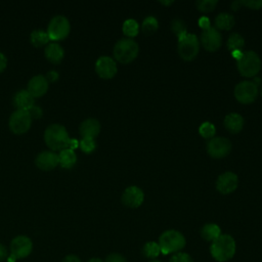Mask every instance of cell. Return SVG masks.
I'll return each mask as SVG.
<instances>
[{
  "label": "cell",
  "mask_w": 262,
  "mask_h": 262,
  "mask_svg": "<svg viewBox=\"0 0 262 262\" xmlns=\"http://www.w3.org/2000/svg\"><path fill=\"white\" fill-rule=\"evenodd\" d=\"M7 257H8L7 248L3 244H0V262L6 260Z\"/></svg>",
  "instance_id": "obj_38"
},
{
  "label": "cell",
  "mask_w": 262,
  "mask_h": 262,
  "mask_svg": "<svg viewBox=\"0 0 262 262\" xmlns=\"http://www.w3.org/2000/svg\"><path fill=\"white\" fill-rule=\"evenodd\" d=\"M221 235V229L217 224L208 223L201 228V236L208 242H213Z\"/></svg>",
  "instance_id": "obj_23"
},
{
  "label": "cell",
  "mask_w": 262,
  "mask_h": 262,
  "mask_svg": "<svg viewBox=\"0 0 262 262\" xmlns=\"http://www.w3.org/2000/svg\"><path fill=\"white\" fill-rule=\"evenodd\" d=\"M142 253L147 258H157L161 253L160 246H159L158 243L148 242L143 246Z\"/></svg>",
  "instance_id": "obj_29"
},
{
  "label": "cell",
  "mask_w": 262,
  "mask_h": 262,
  "mask_svg": "<svg viewBox=\"0 0 262 262\" xmlns=\"http://www.w3.org/2000/svg\"><path fill=\"white\" fill-rule=\"evenodd\" d=\"M258 95V87L254 82L243 81L234 88V97L244 104L252 103Z\"/></svg>",
  "instance_id": "obj_10"
},
{
  "label": "cell",
  "mask_w": 262,
  "mask_h": 262,
  "mask_svg": "<svg viewBox=\"0 0 262 262\" xmlns=\"http://www.w3.org/2000/svg\"><path fill=\"white\" fill-rule=\"evenodd\" d=\"M62 262H82V261H81L80 258H79L78 256H76V255H68V256H66V257L63 258Z\"/></svg>",
  "instance_id": "obj_42"
},
{
  "label": "cell",
  "mask_w": 262,
  "mask_h": 262,
  "mask_svg": "<svg viewBox=\"0 0 262 262\" xmlns=\"http://www.w3.org/2000/svg\"><path fill=\"white\" fill-rule=\"evenodd\" d=\"M261 93H262V89H261Z\"/></svg>",
  "instance_id": "obj_46"
},
{
  "label": "cell",
  "mask_w": 262,
  "mask_h": 262,
  "mask_svg": "<svg viewBox=\"0 0 262 262\" xmlns=\"http://www.w3.org/2000/svg\"><path fill=\"white\" fill-rule=\"evenodd\" d=\"M105 262H127L125 257L122 256L121 254H118V253H113V254H110L106 259H105Z\"/></svg>",
  "instance_id": "obj_36"
},
{
  "label": "cell",
  "mask_w": 262,
  "mask_h": 262,
  "mask_svg": "<svg viewBox=\"0 0 262 262\" xmlns=\"http://www.w3.org/2000/svg\"><path fill=\"white\" fill-rule=\"evenodd\" d=\"M44 54L45 57L52 63H58L62 60L64 51L63 48L57 42H50L46 45Z\"/></svg>",
  "instance_id": "obj_20"
},
{
  "label": "cell",
  "mask_w": 262,
  "mask_h": 262,
  "mask_svg": "<svg viewBox=\"0 0 262 262\" xmlns=\"http://www.w3.org/2000/svg\"><path fill=\"white\" fill-rule=\"evenodd\" d=\"M215 26L220 30L228 31L234 26V18L229 13H219L215 18Z\"/></svg>",
  "instance_id": "obj_24"
},
{
  "label": "cell",
  "mask_w": 262,
  "mask_h": 262,
  "mask_svg": "<svg viewBox=\"0 0 262 262\" xmlns=\"http://www.w3.org/2000/svg\"><path fill=\"white\" fill-rule=\"evenodd\" d=\"M28 112L31 115L32 119H38V118L42 117V110L37 105H33Z\"/></svg>",
  "instance_id": "obj_37"
},
{
  "label": "cell",
  "mask_w": 262,
  "mask_h": 262,
  "mask_svg": "<svg viewBox=\"0 0 262 262\" xmlns=\"http://www.w3.org/2000/svg\"><path fill=\"white\" fill-rule=\"evenodd\" d=\"M245 46V41L244 38L237 34V33H233L229 36L228 40H227V48L231 51H242V49Z\"/></svg>",
  "instance_id": "obj_26"
},
{
  "label": "cell",
  "mask_w": 262,
  "mask_h": 262,
  "mask_svg": "<svg viewBox=\"0 0 262 262\" xmlns=\"http://www.w3.org/2000/svg\"><path fill=\"white\" fill-rule=\"evenodd\" d=\"M58 161H59V166L66 169H70L75 166L77 162V155L74 151V149L71 148H66L59 151L58 154Z\"/></svg>",
  "instance_id": "obj_22"
},
{
  "label": "cell",
  "mask_w": 262,
  "mask_h": 262,
  "mask_svg": "<svg viewBox=\"0 0 262 262\" xmlns=\"http://www.w3.org/2000/svg\"><path fill=\"white\" fill-rule=\"evenodd\" d=\"M199 26L203 29V30H206L208 28H210V20L208 17L206 16H203L200 20H199Z\"/></svg>",
  "instance_id": "obj_39"
},
{
  "label": "cell",
  "mask_w": 262,
  "mask_h": 262,
  "mask_svg": "<svg viewBox=\"0 0 262 262\" xmlns=\"http://www.w3.org/2000/svg\"><path fill=\"white\" fill-rule=\"evenodd\" d=\"M79 131L82 138L94 139L100 132V123L94 118H88L80 124Z\"/></svg>",
  "instance_id": "obj_18"
},
{
  "label": "cell",
  "mask_w": 262,
  "mask_h": 262,
  "mask_svg": "<svg viewBox=\"0 0 262 262\" xmlns=\"http://www.w3.org/2000/svg\"><path fill=\"white\" fill-rule=\"evenodd\" d=\"M33 250V243L27 235H17L10 243V254L7 257L8 262H15L16 260L28 257Z\"/></svg>",
  "instance_id": "obj_6"
},
{
  "label": "cell",
  "mask_w": 262,
  "mask_h": 262,
  "mask_svg": "<svg viewBox=\"0 0 262 262\" xmlns=\"http://www.w3.org/2000/svg\"><path fill=\"white\" fill-rule=\"evenodd\" d=\"M117 63L110 56H100L95 62V72L102 79H112L117 74Z\"/></svg>",
  "instance_id": "obj_12"
},
{
  "label": "cell",
  "mask_w": 262,
  "mask_h": 262,
  "mask_svg": "<svg viewBox=\"0 0 262 262\" xmlns=\"http://www.w3.org/2000/svg\"><path fill=\"white\" fill-rule=\"evenodd\" d=\"M171 29L173 31V33L177 36L178 41L180 39H182L186 34V26L184 24V21H182L181 19H174L171 24Z\"/></svg>",
  "instance_id": "obj_30"
},
{
  "label": "cell",
  "mask_w": 262,
  "mask_h": 262,
  "mask_svg": "<svg viewBox=\"0 0 262 262\" xmlns=\"http://www.w3.org/2000/svg\"><path fill=\"white\" fill-rule=\"evenodd\" d=\"M13 104L16 110L29 111L33 105H35L34 97L28 92V90H19L13 96Z\"/></svg>",
  "instance_id": "obj_19"
},
{
  "label": "cell",
  "mask_w": 262,
  "mask_h": 262,
  "mask_svg": "<svg viewBox=\"0 0 262 262\" xmlns=\"http://www.w3.org/2000/svg\"><path fill=\"white\" fill-rule=\"evenodd\" d=\"M225 128L231 133H238L244 127V118L236 113L228 114L224 119Z\"/></svg>",
  "instance_id": "obj_21"
},
{
  "label": "cell",
  "mask_w": 262,
  "mask_h": 262,
  "mask_svg": "<svg viewBox=\"0 0 262 262\" xmlns=\"http://www.w3.org/2000/svg\"><path fill=\"white\" fill-rule=\"evenodd\" d=\"M144 200L143 191L135 185L128 186L122 194V203L129 208H138Z\"/></svg>",
  "instance_id": "obj_15"
},
{
  "label": "cell",
  "mask_w": 262,
  "mask_h": 262,
  "mask_svg": "<svg viewBox=\"0 0 262 262\" xmlns=\"http://www.w3.org/2000/svg\"><path fill=\"white\" fill-rule=\"evenodd\" d=\"M57 78H58V73L56 71H49L47 73L46 79L48 80V82H54Z\"/></svg>",
  "instance_id": "obj_41"
},
{
  "label": "cell",
  "mask_w": 262,
  "mask_h": 262,
  "mask_svg": "<svg viewBox=\"0 0 262 262\" xmlns=\"http://www.w3.org/2000/svg\"><path fill=\"white\" fill-rule=\"evenodd\" d=\"M36 166L44 171H49L54 169L57 165H59L58 155L52 150H44L37 155L35 159Z\"/></svg>",
  "instance_id": "obj_16"
},
{
  "label": "cell",
  "mask_w": 262,
  "mask_h": 262,
  "mask_svg": "<svg viewBox=\"0 0 262 262\" xmlns=\"http://www.w3.org/2000/svg\"><path fill=\"white\" fill-rule=\"evenodd\" d=\"M170 262H193L187 253H176L170 259Z\"/></svg>",
  "instance_id": "obj_34"
},
{
  "label": "cell",
  "mask_w": 262,
  "mask_h": 262,
  "mask_svg": "<svg viewBox=\"0 0 262 262\" xmlns=\"http://www.w3.org/2000/svg\"><path fill=\"white\" fill-rule=\"evenodd\" d=\"M7 66V58L3 52L0 51V73L5 70Z\"/></svg>",
  "instance_id": "obj_40"
},
{
  "label": "cell",
  "mask_w": 262,
  "mask_h": 262,
  "mask_svg": "<svg viewBox=\"0 0 262 262\" xmlns=\"http://www.w3.org/2000/svg\"><path fill=\"white\" fill-rule=\"evenodd\" d=\"M235 241L229 234H221L212 242L210 252L212 257L218 262H226L235 254Z\"/></svg>",
  "instance_id": "obj_2"
},
{
  "label": "cell",
  "mask_w": 262,
  "mask_h": 262,
  "mask_svg": "<svg viewBox=\"0 0 262 262\" xmlns=\"http://www.w3.org/2000/svg\"><path fill=\"white\" fill-rule=\"evenodd\" d=\"M238 185V178L232 172H224L217 178L216 188L222 194L231 193Z\"/></svg>",
  "instance_id": "obj_14"
},
{
  "label": "cell",
  "mask_w": 262,
  "mask_h": 262,
  "mask_svg": "<svg viewBox=\"0 0 262 262\" xmlns=\"http://www.w3.org/2000/svg\"><path fill=\"white\" fill-rule=\"evenodd\" d=\"M32 120L28 111L15 110L9 117L8 126L14 134H23L30 129Z\"/></svg>",
  "instance_id": "obj_9"
},
{
  "label": "cell",
  "mask_w": 262,
  "mask_h": 262,
  "mask_svg": "<svg viewBox=\"0 0 262 262\" xmlns=\"http://www.w3.org/2000/svg\"><path fill=\"white\" fill-rule=\"evenodd\" d=\"M241 5H245L249 8L252 9H260L262 8V0H258V1H253V0H245V1H239Z\"/></svg>",
  "instance_id": "obj_35"
},
{
  "label": "cell",
  "mask_w": 262,
  "mask_h": 262,
  "mask_svg": "<svg viewBox=\"0 0 262 262\" xmlns=\"http://www.w3.org/2000/svg\"><path fill=\"white\" fill-rule=\"evenodd\" d=\"M150 262H160V261H158V260H151Z\"/></svg>",
  "instance_id": "obj_45"
},
{
  "label": "cell",
  "mask_w": 262,
  "mask_h": 262,
  "mask_svg": "<svg viewBox=\"0 0 262 262\" xmlns=\"http://www.w3.org/2000/svg\"><path fill=\"white\" fill-rule=\"evenodd\" d=\"M159 3H161V4H163V5H170V4H172L173 2L172 1H159Z\"/></svg>",
  "instance_id": "obj_44"
},
{
  "label": "cell",
  "mask_w": 262,
  "mask_h": 262,
  "mask_svg": "<svg viewBox=\"0 0 262 262\" xmlns=\"http://www.w3.org/2000/svg\"><path fill=\"white\" fill-rule=\"evenodd\" d=\"M44 140L47 146L52 150H62L66 148L74 149L78 146L79 142L72 139L64 126L54 123L49 125L44 131Z\"/></svg>",
  "instance_id": "obj_1"
},
{
  "label": "cell",
  "mask_w": 262,
  "mask_h": 262,
  "mask_svg": "<svg viewBox=\"0 0 262 262\" xmlns=\"http://www.w3.org/2000/svg\"><path fill=\"white\" fill-rule=\"evenodd\" d=\"M218 4L217 0H199L196 1V8L204 13L213 11Z\"/></svg>",
  "instance_id": "obj_31"
},
{
  "label": "cell",
  "mask_w": 262,
  "mask_h": 262,
  "mask_svg": "<svg viewBox=\"0 0 262 262\" xmlns=\"http://www.w3.org/2000/svg\"><path fill=\"white\" fill-rule=\"evenodd\" d=\"M238 72L244 77H254L261 69V60L259 55L254 51H245L241 57L236 59Z\"/></svg>",
  "instance_id": "obj_5"
},
{
  "label": "cell",
  "mask_w": 262,
  "mask_h": 262,
  "mask_svg": "<svg viewBox=\"0 0 262 262\" xmlns=\"http://www.w3.org/2000/svg\"><path fill=\"white\" fill-rule=\"evenodd\" d=\"M71 30V25L69 19L64 15L53 16L47 27V34L49 40L58 41L66 38Z\"/></svg>",
  "instance_id": "obj_7"
},
{
  "label": "cell",
  "mask_w": 262,
  "mask_h": 262,
  "mask_svg": "<svg viewBox=\"0 0 262 262\" xmlns=\"http://www.w3.org/2000/svg\"><path fill=\"white\" fill-rule=\"evenodd\" d=\"M30 40L34 46L41 47L45 44H48L49 37H48V34L46 31L37 29V30L32 31V33L30 35Z\"/></svg>",
  "instance_id": "obj_25"
},
{
  "label": "cell",
  "mask_w": 262,
  "mask_h": 262,
  "mask_svg": "<svg viewBox=\"0 0 262 262\" xmlns=\"http://www.w3.org/2000/svg\"><path fill=\"white\" fill-rule=\"evenodd\" d=\"M49 87V82L43 75H36L28 82L27 90L35 98L44 95Z\"/></svg>",
  "instance_id": "obj_17"
},
{
  "label": "cell",
  "mask_w": 262,
  "mask_h": 262,
  "mask_svg": "<svg viewBox=\"0 0 262 262\" xmlns=\"http://www.w3.org/2000/svg\"><path fill=\"white\" fill-rule=\"evenodd\" d=\"M159 28V23L157 20V18H155L154 16H147L144 18V20L142 21V32L146 35H151L154 34Z\"/></svg>",
  "instance_id": "obj_28"
},
{
  "label": "cell",
  "mask_w": 262,
  "mask_h": 262,
  "mask_svg": "<svg viewBox=\"0 0 262 262\" xmlns=\"http://www.w3.org/2000/svg\"><path fill=\"white\" fill-rule=\"evenodd\" d=\"M123 33L127 36V37H135L138 35V32H139V26H138V23L135 20V19H127L124 21L123 24Z\"/></svg>",
  "instance_id": "obj_27"
},
{
  "label": "cell",
  "mask_w": 262,
  "mask_h": 262,
  "mask_svg": "<svg viewBox=\"0 0 262 262\" xmlns=\"http://www.w3.org/2000/svg\"><path fill=\"white\" fill-rule=\"evenodd\" d=\"M88 262H102V260L100 258L94 257V258H91L90 260H88Z\"/></svg>",
  "instance_id": "obj_43"
},
{
  "label": "cell",
  "mask_w": 262,
  "mask_h": 262,
  "mask_svg": "<svg viewBox=\"0 0 262 262\" xmlns=\"http://www.w3.org/2000/svg\"><path fill=\"white\" fill-rule=\"evenodd\" d=\"M201 43L208 51H215L219 49L222 44V37L215 28H208L203 30L201 35Z\"/></svg>",
  "instance_id": "obj_13"
},
{
  "label": "cell",
  "mask_w": 262,
  "mask_h": 262,
  "mask_svg": "<svg viewBox=\"0 0 262 262\" xmlns=\"http://www.w3.org/2000/svg\"><path fill=\"white\" fill-rule=\"evenodd\" d=\"M231 150V143L225 137H213L207 143L208 154L215 159L226 157Z\"/></svg>",
  "instance_id": "obj_11"
},
{
  "label": "cell",
  "mask_w": 262,
  "mask_h": 262,
  "mask_svg": "<svg viewBox=\"0 0 262 262\" xmlns=\"http://www.w3.org/2000/svg\"><path fill=\"white\" fill-rule=\"evenodd\" d=\"M199 133L201 134V136H203L204 138H208L211 139L213 138V136L215 135V127L212 123L210 122H204L200 128H199Z\"/></svg>",
  "instance_id": "obj_32"
},
{
  "label": "cell",
  "mask_w": 262,
  "mask_h": 262,
  "mask_svg": "<svg viewBox=\"0 0 262 262\" xmlns=\"http://www.w3.org/2000/svg\"><path fill=\"white\" fill-rule=\"evenodd\" d=\"M200 49V42L195 35L186 34L178 43V53L184 60H192L196 57Z\"/></svg>",
  "instance_id": "obj_8"
},
{
  "label": "cell",
  "mask_w": 262,
  "mask_h": 262,
  "mask_svg": "<svg viewBox=\"0 0 262 262\" xmlns=\"http://www.w3.org/2000/svg\"><path fill=\"white\" fill-rule=\"evenodd\" d=\"M161 253L164 255L178 252L185 246V237L177 230L170 229L164 231L159 237Z\"/></svg>",
  "instance_id": "obj_3"
},
{
  "label": "cell",
  "mask_w": 262,
  "mask_h": 262,
  "mask_svg": "<svg viewBox=\"0 0 262 262\" xmlns=\"http://www.w3.org/2000/svg\"><path fill=\"white\" fill-rule=\"evenodd\" d=\"M79 146L82 149V151L86 154H90L95 149L96 142L93 138H82L79 142Z\"/></svg>",
  "instance_id": "obj_33"
},
{
  "label": "cell",
  "mask_w": 262,
  "mask_h": 262,
  "mask_svg": "<svg viewBox=\"0 0 262 262\" xmlns=\"http://www.w3.org/2000/svg\"><path fill=\"white\" fill-rule=\"evenodd\" d=\"M138 44L130 39L124 38L119 40L114 47V57L121 63H129L138 55Z\"/></svg>",
  "instance_id": "obj_4"
}]
</instances>
